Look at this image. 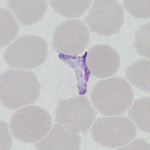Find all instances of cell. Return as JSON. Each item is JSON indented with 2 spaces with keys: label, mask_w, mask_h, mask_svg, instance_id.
Returning <instances> with one entry per match:
<instances>
[{
  "label": "cell",
  "mask_w": 150,
  "mask_h": 150,
  "mask_svg": "<svg viewBox=\"0 0 150 150\" xmlns=\"http://www.w3.org/2000/svg\"><path fill=\"white\" fill-rule=\"evenodd\" d=\"M0 46L3 48L15 39L19 32V26L12 13L2 7L0 8Z\"/></svg>",
  "instance_id": "cell-14"
},
{
  "label": "cell",
  "mask_w": 150,
  "mask_h": 150,
  "mask_svg": "<svg viewBox=\"0 0 150 150\" xmlns=\"http://www.w3.org/2000/svg\"><path fill=\"white\" fill-rule=\"evenodd\" d=\"M91 136L96 143L109 148H117L130 143L136 138L137 130L126 116L101 117L94 123Z\"/></svg>",
  "instance_id": "cell-6"
},
{
  "label": "cell",
  "mask_w": 150,
  "mask_h": 150,
  "mask_svg": "<svg viewBox=\"0 0 150 150\" xmlns=\"http://www.w3.org/2000/svg\"><path fill=\"white\" fill-rule=\"evenodd\" d=\"M55 122L70 131L86 134L95 120L97 112L85 96L59 101L55 110Z\"/></svg>",
  "instance_id": "cell-5"
},
{
  "label": "cell",
  "mask_w": 150,
  "mask_h": 150,
  "mask_svg": "<svg viewBox=\"0 0 150 150\" xmlns=\"http://www.w3.org/2000/svg\"><path fill=\"white\" fill-rule=\"evenodd\" d=\"M80 137L78 133L68 130L62 125L53 126L51 131L36 145L40 150H78L80 147Z\"/></svg>",
  "instance_id": "cell-10"
},
{
  "label": "cell",
  "mask_w": 150,
  "mask_h": 150,
  "mask_svg": "<svg viewBox=\"0 0 150 150\" xmlns=\"http://www.w3.org/2000/svg\"><path fill=\"white\" fill-rule=\"evenodd\" d=\"M54 10L61 15L69 18L80 17L89 9L92 1H50Z\"/></svg>",
  "instance_id": "cell-15"
},
{
  "label": "cell",
  "mask_w": 150,
  "mask_h": 150,
  "mask_svg": "<svg viewBox=\"0 0 150 150\" xmlns=\"http://www.w3.org/2000/svg\"><path fill=\"white\" fill-rule=\"evenodd\" d=\"M125 9L133 17L139 19H148L150 16V0L123 1Z\"/></svg>",
  "instance_id": "cell-17"
},
{
  "label": "cell",
  "mask_w": 150,
  "mask_h": 150,
  "mask_svg": "<svg viewBox=\"0 0 150 150\" xmlns=\"http://www.w3.org/2000/svg\"><path fill=\"white\" fill-rule=\"evenodd\" d=\"M93 106L101 114L117 116L124 114L131 106L134 92L124 79L114 77L100 81L91 93Z\"/></svg>",
  "instance_id": "cell-2"
},
{
  "label": "cell",
  "mask_w": 150,
  "mask_h": 150,
  "mask_svg": "<svg viewBox=\"0 0 150 150\" xmlns=\"http://www.w3.org/2000/svg\"><path fill=\"white\" fill-rule=\"evenodd\" d=\"M12 138L8 130V125L1 121V150H10L12 147Z\"/></svg>",
  "instance_id": "cell-18"
},
{
  "label": "cell",
  "mask_w": 150,
  "mask_h": 150,
  "mask_svg": "<svg viewBox=\"0 0 150 150\" xmlns=\"http://www.w3.org/2000/svg\"><path fill=\"white\" fill-rule=\"evenodd\" d=\"M48 55V45L43 38L21 36L6 49L4 59L13 68L34 69L42 65Z\"/></svg>",
  "instance_id": "cell-4"
},
{
  "label": "cell",
  "mask_w": 150,
  "mask_h": 150,
  "mask_svg": "<svg viewBox=\"0 0 150 150\" xmlns=\"http://www.w3.org/2000/svg\"><path fill=\"white\" fill-rule=\"evenodd\" d=\"M40 93V84L33 72L6 70L0 77V97L4 106L11 110L34 104Z\"/></svg>",
  "instance_id": "cell-1"
},
{
  "label": "cell",
  "mask_w": 150,
  "mask_h": 150,
  "mask_svg": "<svg viewBox=\"0 0 150 150\" xmlns=\"http://www.w3.org/2000/svg\"><path fill=\"white\" fill-rule=\"evenodd\" d=\"M90 43V33L86 24L79 19L61 23L55 30L52 46L56 51L70 56L81 54Z\"/></svg>",
  "instance_id": "cell-8"
},
{
  "label": "cell",
  "mask_w": 150,
  "mask_h": 150,
  "mask_svg": "<svg viewBox=\"0 0 150 150\" xmlns=\"http://www.w3.org/2000/svg\"><path fill=\"white\" fill-rule=\"evenodd\" d=\"M126 78L133 85L146 92L150 90V60L136 62L127 69Z\"/></svg>",
  "instance_id": "cell-12"
},
{
  "label": "cell",
  "mask_w": 150,
  "mask_h": 150,
  "mask_svg": "<svg viewBox=\"0 0 150 150\" xmlns=\"http://www.w3.org/2000/svg\"><path fill=\"white\" fill-rule=\"evenodd\" d=\"M118 150H150V144L143 139H138L132 142L131 143H129L127 146Z\"/></svg>",
  "instance_id": "cell-19"
},
{
  "label": "cell",
  "mask_w": 150,
  "mask_h": 150,
  "mask_svg": "<svg viewBox=\"0 0 150 150\" xmlns=\"http://www.w3.org/2000/svg\"><path fill=\"white\" fill-rule=\"evenodd\" d=\"M9 9L23 25H32L41 20L46 13V1L11 0L8 3Z\"/></svg>",
  "instance_id": "cell-11"
},
{
  "label": "cell",
  "mask_w": 150,
  "mask_h": 150,
  "mask_svg": "<svg viewBox=\"0 0 150 150\" xmlns=\"http://www.w3.org/2000/svg\"><path fill=\"white\" fill-rule=\"evenodd\" d=\"M52 126L49 112L41 107L22 108L13 115L10 129L13 136L26 143H35L49 133Z\"/></svg>",
  "instance_id": "cell-3"
},
{
  "label": "cell",
  "mask_w": 150,
  "mask_h": 150,
  "mask_svg": "<svg viewBox=\"0 0 150 150\" xmlns=\"http://www.w3.org/2000/svg\"><path fill=\"white\" fill-rule=\"evenodd\" d=\"M128 116L142 131L150 132V98L137 99L128 112Z\"/></svg>",
  "instance_id": "cell-13"
},
{
  "label": "cell",
  "mask_w": 150,
  "mask_h": 150,
  "mask_svg": "<svg viewBox=\"0 0 150 150\" xmlns=\"http://www.w3.org/2000/svg\"><path fill=\"white\" fill-rule=\"evenodd\" d=\"M120 63L118 53L106 45H95L87 53V67L91 73L98 78H106L116 74Z\"/></svg>",
  "instance_id": "cell-9"
},
{
  "label": "cell",
  "mask_w": 150,
  "mask_h": 150,
  "mask_svg": "<svg viewBox=\"0 0 150 150\" xmlns=\"http://www.w3.org/2000/svg\"><path fill=\"white\" fill-rule=\"evenodd\" d=\"M92 32L109 36L119 32L125 21L124 10L115 0L93 1L85 17Z\"/></svg>",
  "instance_id": "cell-7"
},
{
  "label": "cell",
  "mask_w": 150,
  "mask_h": 150,
  "mask_svg": "<svg viewBox=\"0 0 150 150\" xmlns=\"http://www.w3.org/2000/svg\"><path fill=\"white\" fill-rule=\"evenodd\" d=\"M150 24L147 23L137 31L134 45L139 54L149 60L150 58Z\"/></svg>",
  "instance_id": "cell-16"
}]
</instances>
